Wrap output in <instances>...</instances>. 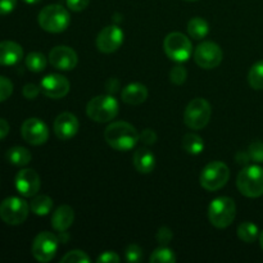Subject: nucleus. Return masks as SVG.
<instances>
[{
	"instance_id": "5701e85b",
	"label": "nucleus",
	"mask_w": 263,
	"mask_h": 263,
	"mask_svg": "<svg viewBox=\"0 0 263 263\" xmlns=\"http://www.w3.org/2000/svg\"><path fill=\"white\" fill-rule=\"evenodd\" d=\"M30 151L23 146H13L7 152V159L9 163L14 164V166H26L31 162Z\"/></svg>"
},
{
	"instance_id": "37998d69",
	"label": "nucleus",
	"mask_w": 263,
	"mask_h": 263,
	"mask_svg": "<svg viewBox=\"0 0 263 263\" xmlns=\"http://www.w3.org/2000/svg\"><path fill=\"white\" fill-rule=\"evenodd\" d=\"M25 3H27V4H37V3H40L41 0H23Z\"/></svg>"
},
{
	"instance_id": "79ce46f5",
	"label": "nucleus",
	"mask_w": 263,
	"mask_h": 263,
	"mask_svg": "<svg viewBox=\"0 0 263 263\" xmlns=\"http://www.w3.org/2000/svg\"><path fill=\"white\" fill-rule=\"evenodd\" d=\"M236 161H238V163L240 164H247L249 161H251V157H249V153L248 152H239L238 154H236Z\"/></svg>"
},
{
	"instance_id": "bb28decb",
	"label": "nucleus",
	"mask_w": 263,
	"mask_h": 263,
	"mask_svg": "<svg viewBox=\"0 0 263 263\" xmlns=\"http://www.w3.org/2000/svg\"><path fill=\"white\" fill-rule=\"evenodd\" d=\"M48 64V59L45 58L43 53L39 51H32L26 57V67L31 72H43Z\"/></svg>"
},
{
	"instance_id": "f704fd0d",
	"label": "nucleus",
	"mask_w": 263,
	"mask_h": 263,
	"mask_svg": "<svg viewBox=\"0 0 263 263\" xmlns=\"http://www.w3.org/2000/svg\"><path fill=\"white\" fill-rule=\"evenodd\" d=\"M156 238L157 241H158L161 246H167V244L172 240V238H174V234H172L171 229H168L167 226H163V228H161L158 230Z\"/></svg>"
},
{
	"instance_id": "9d476101",
	"label": "nucleus",
	"mask_w": 263,
	"mask_h": 263,
	"mask_svg": "<svg viewBox=\"0 0 263 263\" xmlns=\"http://www.w3.org/2000/svg\"><path fill=\"white\" fill-rule=\"evenodd\" d=\"M223 53L220 45L212 41H204L199 44L194 50V61L200 68L213 69L222 62Z\"/></svg>"
},
{
	"instance_id": "6ab92c4d",
	"label": "nucleus",
	"mask_w": 263,
	"mask_h": 263,
	"mask_svg": "<svg viewBox=\"0 0 263 263\" xmlns=\"http://www.w3.org/2000/svg\"><path fill=\"white\" fill-rule=\"evenodd\" d=\"M122 102L130 105H139L143 104L148 98V89L145 85L140 82H134V84L127 85L121 92Z\"/></svg>"
},
{
	"instance_id": "c9c22d12",
	"label": "nucleus",
	"mask_w": 263,
	"mask_h": 263,
	"mask_svg": "<svg viewBox=\"0 0 263 263\" xmlns=\"http://www.w3.org/2000/svg\"><path fill=\"white\" fill-rule=\"evenodd\" d=\"M139 140L143 144H145V145H153L157 141V134L153 130H151V128H146V130H144L139 135Z\"/></svg>"
},
{
	"instance_id": "2f4dec72",
	"label": "nucleus",
	"mask_w": 263,
	"mask_h": 263,
	"mask_svg": "<svg viewBox=\"0 0 263 263\" xmlns=\"http://www.w3.org/2000/svg\"><path fill=\"white\" fill-rule=\"evenodd\" d=\"M187 72L184 67L176 66L171 69L170 72V79H171V82L175 85H182L185 81H186Z\"/></svg>"
},
{
	"instance_id": "a19ab883",
	"label": "nucleus",
	"mask_w": 263,
	"mask_h": 263,
	"mask_svg": "<svg viewBox=\"0 0 263 263\" xmlns=\"http://www.w3.org/2000/svg\"><path fill=\"white\" fill-rule=\"evenodd\" d=\"M9 123L7 122V120H4V118H0V140L2 139H4L5 136L9 134Z\"/></svg>"
},
{
	"instance_id": "aec40b11",
	"label": "nucleus",
	"mask_w": 263,
	"mask_h": 263,
	"mask_svg": "<svg viewBox=\"0 0 263 263\" xmlns=\"http://www.w3.org/2000/svg\"><path fill=\"white\" fill-rule=\"evenodd\" d=\"M74 220V212L69 205H61L55 210L51 216V225L54 230L64 233L67 229L71 228Z\"/></svg>"
},
{
	"instance_id": "ea45409f",
	"label": "nucleus",
	"mask_w": 263,
	"mask_h": 263,
	"mask_svg": "<svg viewBox=\"0 0 263 263\" xmlns=\"http://www.w3.org/2000/svg\"><path fill=\"white\" fill-rule=\"evenodd\" d=\"M98 263H117L120 262V257L115 252H104L98 258Z\"/></svg>"
},
{
	"instance_id": "cd10ccee",
	"label": "nucleus",
	"mask_w": 263,
	"mask_h": 263,
	"mask_svg": "<svg viewBox=\"0 0 263 263\" xmlns=\"http://www.w3.org/2000/svg\"><path fill=\"white\" fill-rule=\"evenodd\" d=\"M248 82L252 89L263 90V61H258L252 66L248 73Z\"/></svg>"
},
{
	"instance_id": "c85d7f7f",
	"label": "nucleus",
	"mask_w": 263,
	"mask_h": 263,
	"mask_svg": "<svg viewBox=\"0 0 263 263\" xmlns=\"http://www.w3.org/2000/svg\"><path fill=\"white\" fill-rule=\"evenodd\" d=\"M149 261L152 263H174L176 261V256H175L174 251H171L167 247L162 246L161 248L156 249L153 253L151 254Z\"/></svg>"
},
{
	"instance_id": "412c9836",
	"label": "nucleus",
	"mask_w": 263,
	"mask_h": 263,
	"mask_svg": "<svg viewBox=\"0 0 263 263\" xmlns=\"http://www.w3.org/2000/svg\"><path fill=\"white\" fill-rule=\"evenodd\" d=\"M134 166L140 174H151L156 167V157L149 149L140 148L134 153Z\"/></svg>"
},
{
	"instance_id": "473e14b6",
	"label": "nucleus",
	"mask_w": 263,
	"mask_h": 263,
	"mask_svg": "<svg viewBox=\"0 0 263 263\" xmlns=\"http://www.w3.org/2000/svg\"><path fill=\"white\" fill-rule=\"evenodd\" d=\"M125 257L128 262H140L143 259V249L139 246H136V244H130L126 248Z\"/></svg>"
},
{
	"instance_id": "a18cd8bd",
	"label": "nucleus",
	"mask_w": 263,
	"mask_h": 263,
	"mask_svg": "<svg viewBox=\"0 0 263 263\" xmlns=\"http://www.w3.org/2000/svg\"><path fill=\"white\" fill-rule=\"evenodd\" d=\"M186 2H198V0H186Z\"/></svg>"
},
{
	"instance_id": "9b49d317",
	"label": "nucleus",
	"mask_w": 263,
	"mask_h": 263,
	"mask_svg": "<svg viewBox=\"0 0 263 263\" xmlns=\"http://www.w3.org/2000/svg\"><path fill=\"white\" fill-rule=\"evenodd\" d=\"M59 239L49 231L39 234L32 243V256L39 262H49L54 258L58 251Z\"/></svg>"
},
{
	"instance_id": "58836bf2",
	"label": "nucleus",
	"mask_w": 263,
	"mask_h": 263,
	"mask_svg": "<svg viewBox=\"0 0 263 263\" xmlns=\"http://www.w3.org/2000/svg\"><path fill=\"white\" fill-rule=\"evenodd\" d=\"M17 5V0H0V15H7Z\"/></svg>"
},
{
	"instance_id": "4468645a",
	"label": "nucleus",
	"mask_w": 263,
	"mask_h": 263,
	"mask_svg": "<svg viewBox=\"0 0 263 263\" xmlns=\"http://www.w3.org/2000/svg\"><path fill=\"white\" fill-rule=\"evenodd\" d=\"M40 90L45 97L51 99H61L68 94L69 81L62 74L50 73L41 80Z\"/></svg>"
},
{
	"instance_id": "39448f33",
	"label": "nucleus",
	"mask_w": 263,
	"mask_h": 263,
	"mask_svg": "<svg viewBox=\"0 0 263 263\" xmlns=\"http://www.w3.org/2000/svg\"><path fill=\"white\" fill-rule=\"evenodd\" d=\"M236 186L239 192L248 198H259L263 195V168L257 166L244 167L238 175Z\"/></svg>"
},
{
	"instance_id": "7c9ffc66",
	"label": "nucleus",
	"mask_w": 263,
	"mask_h": 263,
	"mask_svg": "<svg viewBox=\"0 0 263 263\" xmlns=\"http://www.w3.org/2000/svg\"><path fill=\"white\" fill-rule=\"evenodd\" d=\"M251 161L257 163H263V143L262 141H253L248 148Z\"/></svg>"
},
{
	"instance_id": "f3484780",
	"label": "nucleus",
	"mask_w": 263,
	"mask_h": 263,
	"mask_svg": "<svg viewBox=\"0 0 263 263\" xmlns=\"http://www.w3.org/2000/svg\"><path fill=\"white\" fill-rule=\"evenodd\" d=\"M80 122L74 115L69 112L61 113L54 121V133L61 140H69L79 133Z\"/></svg>"
},
{
	"instance_id": "dca6fc26",
	"label": "nucleus",
	"mask_w": 263,
	"mask_h": 263,
	"mask_svg": "<svg viewBox=\"0 0 263 263\" xmlns=\"http://www.w3.org/2000/svg\"><path fill=\"white\" fill-rule=\"evenodd\" d=\"M49 62L51 66L61 71H72L79 63L76 51L69 46H55L49 53Z\"/></svg>"
},
{
	"instance_id": "6e6552de",
	"label": "nucleus",
	"mask_w": 263,
	"mask_h": 263,
	"mask_svg": "<svg viewBox=\"0 0 263 263\" xmlns=\"http://www.w3.org/2000/svg\"><path fill=\"white\" fill-rule=\"evenodd\" d=\"M163 49L171 61L182 63L189 61L193 54L192 41L181 32H171L166 36Z\"/></svg>"
},
{
	"instance_id": "b1692460",
	"label": "nucleus",
	"mask_w": 263,
	"mask_h": 263,
	"mask_svg": "<svg viewBox=\"0 0 263 263\" xmlns=\"http://www.w3.org/2000/svg\"><path fill=\"white\" fill-rule=\"evenodd\" d=\"M182 149H184L186 153L193 154V156H198L203 152L204 149V141L197 134H186V135L182 138Z\"/></svg>"
},
{
	"instance_id": "1a4fd4ad",
	"label": "nucleus",
	"mask_w": 263,
	"mask_h": 263,
	"mask_svg": "<svg viewBox=\"0 0 263 263\" xmlns=\"http://www.w3.org/2000/svg\"><path fill=\"white\" fill-rule=\"evenodd\" d=\"M30 205L17 197L7 198L0 204V218L8 225H21L27 218Z\"/></svg>"
},
{
	"instance_id": "a878e982",
	"label": "nucleus",
	"mask_w": 263,
	"mask_h": 263,
	"mask_svg": "<svg viewBox=\"0 0 263 263\" xmlns=\"http://www.w3.org/2000/svg\"><path fill=\"white\" fill-rule=\"evenodd\" d=\"M238 236L244 243H254L259 236V230L253 222H243L238 228Z\"/></svg>"
},
{
	"instance_id": "a211bd4d",
	"label": "nucleus",
	"mask_w": 263,
	"mask_h": 263,
	"mask_svg": "<svg viewBox=\"0 0 263 263\" xmlns=\"http://www.w3.org/2000/svg\"><path fill=\"white\" fill-rule=\"evenodd\" d=\"M23 58V49L14 41L0 43V66H14Z\"/></svg>"
},
{
	"instance_id": "393cba45",
	"label": "nucleus",
	"mask_w": 263,
	"mask_h": 263,
	"mask_svg": "<svg viewBox=\"0 0 263 263\" xmlns=\"http://www.w3.org/2000/svg\"><path fill=\"white\" fill-rule=\"evenodd\" d=\"M53 208V200L48 195H37L32 199L30 204V210L37 216H46Z\"/></svg>"
},
{
	"instance_id": "c03bdc74",
	"label": "nucleus",
	"mask_w": 263,
	"mask_h": 263,
	"mask_svg": "<svg viewBox=\"0 0 263 263\" xmlns=\"http://www.w3.org/2000/svg\"><path fill=\"white\" fill-rule=\"evenodd\" d=\"M259 244H261V248L263 249V231L259 234Z\"/></svg>"
},
{
	"instance_id": "f03ea898",
	"label": "nucleus",
	"mask_w": 263,
	"mask_h": 263,
	"mask_svg": "<svg viewBox=\"0 0 263 263\" xmlns=\"http://www.w3.org/2000/svg\"><path fill=\"white\" fill-rule=\"evenodd\" d=\"M39 25L43 30L51 33H59L67 30L71 23V15L68 10L59 4L46 5L39 13Z\"/></svg>"
},
{
	"instance_id": "20e7f679",
	"label": "nucleus",
	"mask_w": 263,
	"mask_h": 263,
	"mask_svg": "<svg viewBox=\"0 0 263 263\" xmlns=\"http://www.w3.org/2000/svg\"><path fill=\"white\" fill-rule=\"evenodd\" d=\"M236 217V204L229 197H218L212 200L208 208L210 222L217 229L229 228Z\"/></svg>"
},
{
	"instance_id": "423d86ee",
	"label": "nucleus",
	"mask_w": 263,
	"mask_h": 263,
	"mask_svg": "<svg viewBox=\"0 0 263 263\" xmlns=\"http://www.w3.org/2000/svg\"><path fill=\"white\" fill-rule=\"evenodd\" d=\"M230 179V170L223 162H211L200 174V185L208 192L220 190L228 184Z\"/></svg>"
},
{
	"instance_id": "72a5a7b5",
	"label": "nucleus",
	"mask_w": 263,
	"mask_h": 263,
	"mask_svg": "<svg viewBox=\"0 0 263 263\" xmlns=\"http://www.w3.org/2000/svg\"><path fill=\"white\" fill-rule=\"evenodd\" d=\"M13 92V84L9 79L0 76V103L5 102Z\"/></svg>"
},
{
	"instance_id": "0eeeda50",
	"label": "nucleus",
	"mask_w": 263,
	"mask_h": 263,
	"mask_svg": "<svg viewBox=\"0 0 263 263\" xmlns=\"http://www.w3.org/2000/svg\"><path fill=\"white\" fill-rule=\"evenodd\" d=\"M212 116L211 104L203 98L193 99L184 113V122L192 130H200L208 125Z\"/></svg>"
},
{
	"instance_id": "2eb2a0df",
	"label": "nucleus",
	"mask_w": 263,
	"mask_h": 263,
	"mask_svg": "<svg viewBox=\"0 0 263 263\" xmlns=\"http://www.w3.org/2000/svg\"><path fill=\"white\" fill-rule=\"evenodd\" d=\"M14 184L17 192L22 197L26 198L35 197L41 186L40 176H39L35 170L31 168L21 170L17 174V176H15Z\"/></svg>"
},
{
	"instance_id": "4c0bfd02",
	"label": "nucleus",
	"mask_w": 263,
	"mask_h": 263,
	"mask_svg": "<svg viewBox=\"0 0 263 263\" xmlns=\"http://www.w3.org/2000/svg\"><path fill=\"white\" fill-rule=\"evenodd\" d=\"M89 3L90 0H67V7L73 12H81V10L86 9Z\"/></svg>"
},
{
	"instance_id": "f8f14e48",
	"label": "nucleus",
	"mask_w": 263,
	"mask_h": 263,
	"mask_svg": "<svg viewBox=\"0 0 263 263\" xmlns=\"http://www.w3.org/2000/svg\"><path fill=\"white\" fill-rule=\"evenodd\" d=\"M123 43V31L118 26L112 25L103 28L97 37L98 50L104 54L115 53Z\"/></svg>"
},
{
	"instance_id": "ddd939ff",
	"label": "nucleus",
	"mask_w": 263,
	"mask_h": 263,
	"mask_svg": "<svg viewBox=\"0 0 263 263\" xmlns=\"http://www.w3.org/2000/svg\"><path fill=\"white\" fill-rule=\"evenodd\" d=\"M21 134L25 141L31 145H43L48 141L49 128L39 118H28L21 127Z\"/></svg>"
},
{
	"instance_id": "4be33fe9",
	"label": "nucleus",
	"mask_w": 263,
	"mask_h": 263,
	"mask_svg": "<svg viewBox=\"0 0 263 263\" xmlns=\"http://www.w3.org/2000/svg\"><path fill=\"white\" fill-rule=\"evenodd\" d=\"M187 32H189L190 37H193L194 40H202L210 32V26H208L207 21L203 18L194 17L187 23Z\"/></svg>"
},
{
	"instance_id": "f257e3e1",
	"label": "nucleus",
	"mask_w": 263,
	"mask_h": 263,
	"mask_svg": "<svg viewBox=\"0 0 263 263\" xmlns=\"http://www.w3.org/2000/svg\"><path fill=\"white\" fill-rule=\"evenodd\" d=\"M104 138L108 145L115 151L127 152L135 148L139 141V134L133 125L125 121L112 122L104 131Z\"/></svg>"
},
{
	"instance_id": "7ed1b4c3",
	"label": "nucleus",
	"mask_w": 263,
	"mask_h": 263,
	"mask_svg": "<svg viewBox=\"0 0 263 263\" xmlns=\"http://www.w3.org/2000/svg\"><path fill=\"white\" fill-rule=\"evenodd\" d=\"M120 110L118 102L110 95H98L86 105V115L98 123H105L115 120Z\"/></svg>"
},
{
	"instance_id": "c756f323",
	"label": "nucleus",
	"mask_w": 263,
	"mask_h": 263,
	"mask_svg": "<svg viewBox=\"0 0 263 263\" xmlns=\"http://www.w3.org/2000/svg\"><path fill=\"white\" fill-rule=\"evenodd\" d=\"M62 263H87L90 262L89 256L82 251H71L61 259Z\"/></svg>"
},
{
	"instance_id": "e433bc0d",
	"label": "nucleus",
	"mask_w": 263,
	"mask_h": 263,
	"mask_svg": "<svg viewBox=\"0 0 263 263\" xmlns=\"http://www.w3.org/2000/svg\"><path fill=\"white\" fill-rule=\"evenodd\" d=\"M40 86H37V85L35 84H27L23 86V95H25V98H27V99H35L36 97L39 95V92H40Z\"/></svg>"
}]
</instances>
